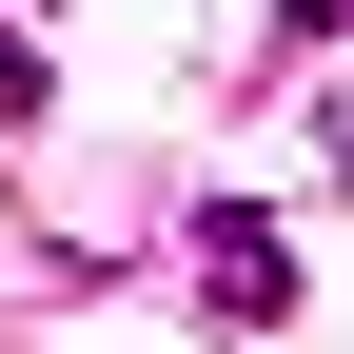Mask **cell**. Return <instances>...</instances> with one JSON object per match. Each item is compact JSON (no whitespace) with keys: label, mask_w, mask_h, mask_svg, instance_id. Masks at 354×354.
I'll return each mask as SVG.
<instances>
[{"label":"cell","mask_w":354,"mask_h":354,"mask_svg":"<svg viewBox=\"0 0 354 354\" xmlns=\"http://www.w3.org/2000/svg\"><path fill=\"white\" fill-rule=\"evenodd\" d=\"M197 295H216V335H276V315H295V236H276L256 197H216V216H197Z\"/></svg>","instance_id":"6da1fadb"},{"label":"cell","mask_w":354,"mask_h":354,"mask_svg":"<svg viewBox=\"0 0 354 354\" xmlns=\"http://www.w3.org/2000/svg\"><path fill=\"white\" fill-rule=\"evenodd\" d=\"M0 118H39V39H20V0H0Z\"/></svg>","instance_id":"7a4b0ae2"}]
</instances>
